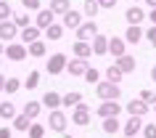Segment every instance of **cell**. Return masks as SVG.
I'll return each instance as SVG.
<instances>
[{
  "instance_id": "cell-1",
  "label": "cell",
  "mask_w": 156,
  "mask_h": 138,
  "mask_svg": "<svg viewBox=\"0 0 156 138\" xmlns=\"http://www.w3.org/2000/svg\"><path fill=\"white\" fill-rule=\"evenodd\" d=\"M95 96L101 101H119L122 98V88L116 85V82H108V80H101L95 85Z\"/></svg>"
},
{
  "instance_id": "cell-2",
  "label": "cell",
  "mask_w": 156,
  "mask_h": 138,
  "mask_svg": "<svg viewBox=\"0 0 156 138\" xmlns=\"http://www.w3.org/2000/svg\"><path fill=\"white\" fill-rule=\"evenodd\" d=\"M69 120H72L77 128H87V125H90V120H93V109L82 101V104H77V106L72 109V117H69Z\"/></svg>"
},
{
  "instance_id": "cell-3",
  "label": "cell",
  "mask_w": 156,
  "mask_h": 138,
  "mask_svg": "<svg viewBox=\"0 0 156 138\" xmlns=\"http://www.w3.org/2000/svg\"><path fill=\"white\" fill-rule=\"evenodd\" d=\"M66 125H69V117L61 109H50V117H48V130L50 133H66Z\"/></svg>"
},
{
  "instance_id": "cell-4",
  "label": "cell",
  "mask_w": 156,
  "mask_h": 138,
  "mask_svg": "<svg viewBox=\"0 0 156 138\" xmlns=\"http://www.w3.org/2000/svg\"><path fill=\"white\" fill-rule=\"evenodd\" d=\"M3 56H8V61H24L27 56H29V50H27V45L24 43H5V50H3Z\"/></svg>"
},
{
  "instance_id": "cell-5",
  "label": "cell",
  "mask_w": 156,
  "mask_h": 138,
  "mask_svg": "<svg viewBox=\"0 0 156 138\" xmlns=\"http://www.w3.org/2000/svg\"><path fill=\"white\" fill-rule=\"evenodd\" d=\"M66 64H69L66 53H50V58H48V64H45V69H48L50 77H56V74L66 72Z\"/></svg>"
},
{
  "instance_id": "cell-6",
  "label": "cell",
  "mask_w": 156,
  "mask_h": 138,
  "mask_svg": "<svg viewBox=\"0 0 156 138\" xmlns=\"http://www.w3.org/2000/svg\"><path fill=\"white\" fill-rule=\"evenodd\" d=\"M74 35H77V40H87L90 43L95 35H98V24H95V19H87V21H82V24L74 29Z\"/></svg>"
},
{
  "instance_id": "cell-7",
  "label": "cell",
  "mask_w": 156,
  "mask_h": 138,
  "mask_svg": "<svg viewBox=\"0 0 156 138\" xmlns=\"http://www.w3.org/2000/svg\"><path fill=\"white\" fill-rule=\"evenodd\" d=\"M124 109H127V114H130V117H146V114L151 112V106H148L140 96H138V98H130V101L124 104Z\"/></svg>"
},
{
  "instance_id": "cell-8",
  "label": "cell",
  "mask_w": 156,
  "mask_h": 138,
  "mask_svg": "<svg viewBox=\"0 0 156 138\" xmlns=\"http://www.w3.org/2000/svg\"><path fill=\"white\" fill-rule=\"evenodd\" d=\"M95 114H98L101 120H103V117H119V114H122V104H119V101H101L98 109H95Z\"/></svg>"
},
{
  "instance_id": "cell-9",
  "label": "cell",
  "mask_w": 156,
  "mask_h": 138,
  "mask_svg": "<svg viewBox=\"0 0 156 138\" xmlns=\"http://www.w3.org/2000/svg\"><path fill=\"white\" fill-rule=\"evenodd\" d=\"M82 16H85L82 11H74V8H69V11L64 13V16H61V24H64V29H72V32H74V29H77V27H80V24L85 21Z\"/></svg>"
},
{
  "instance_id": "cell-10",
  "label": "cell",
  "mask_w": 156,
  "mask_h": 138,
  "mask_svg": "<svg viewBox=\"0 0 156 138\" xmlns=\"http://www.w3.org/2000/svg\"><path fill=\"white\" fill-rule=\"evenodd\" d=\"M16 37H19V27L13 24V19L0 21V40H3V43H13Z\"/></svg>"
},
{
  "instance_id": "cell-11",
  "label": "cell",
  "mask_w": 156,
  "mask_h": 138,
  "mask_svg": "<svg viewBox=\"0 0 156 138\" xmlns=\"http://www.w3.org/2000/svg\"><path fill=\"white\" fill-rule=\"evenodd\" d=\"M143 117H130V120L122 125V133H124V138H132V136H138V133H143Z\"/></svg>"
},
{
  "instance_id": "cell-12",
  "label": "cell",
  "mask_w": 156,
  "mask_h": 138,
  "mask_svg": "<svg viewBox=\"0 0 156 138\" xmlns=\"http://www.w3.org/2000/svg\"><path fill=\"white\" fill-rule=\"evenodd\" d=\"M87 58H77L74 56L72 61H69V64H66V72L72 74V77H85V72H87Z\"/></svg>"
},
{
  "instance_id": "cell-13",
  "label": "cell",
  "mask_w": 156,
  "mask_h": 138,
  "mask_svg": "<svg viewBox=\"0 0 156 138\" xmlns=\"http://www.w3.org/2000/svg\"><path fill=\"white\" fill-rule=\"evenodd\" d=\"M40 35H42L40 27H37V24H29V27H24V29H19V40L24 43V45H29V43L40 40Z\"/></svg>"
},
{
  "instance_id": "cell-14",
  "label": "cell",
  "mask_w": 156,
  "mask_h": 138,
  "mask_svg": "<svg viewBox=\"0 0 156 138\" xmlns=\"http://www.w3.org/2000/svg\"><path fill=\"white\" fill-rule=\"evenodd\" d=\"M90 45H93V56H108V37L106 35H95L90 40Z\"/></svg>"
},
{
  "instance_id": "cell-15",
  "label": "cell",
  "mask_w": 156,
  "mask_h": 138,
  "mask_svg": "<svg viewBox=\"0 0 156 138\" xmlns=\"http://www.w3.org/2000/svg\"><path fill=\"white\" fill-rule=\"evenodd\" d=\"M114 64L122 69L124 74H132L135 69H138V61H135V56H127V53H122V56H116L114 58Z\"/></svg>"
},
{
  "instance_id": "cell-16",
  "label": "cell",
  "mask_w": 156,
  "mask_h": 138,
  "mask_svg": "<svg viewBox=\"0 0 156 138\" xmlns=\"http://www.w3.org/2000/svg\"><path fill=\"white\" fill-rule=\"evenodd\" d=\"M122 53H127V40L124 37H108V56H122Z\"/></svg>"
},
{
  "instance_id": "cell-17",
  "label": "cell",
  "mask_w": 156,
  "mask_h": 138,
  "mask_svg": "<svg viewBox=\"0 0 156 138\" xmlns=\"http://www.w3.org/2000/svg\"><path fill=\"white\" fill-rule=\"evenodd\" d=\"M53 21H56V13H53L50 8H40L37 13H34V24L40 27V29H45V27H50Z\"/></svg>"
},
{
  "instance_id": "cell-18",
  "label": "cell",
  "mask_w": 156,
  "mask_h": 138,
  "mask_svg": "<svg viewBox=\"0 0 156 138\" xmlns=\"http://www.w3.org/2000/svg\"><path fill=\"white\" fill-rule=\"evenodd\" d=\"M124 19H127V24H140V21L146 19V11L135 3V6H130V8L124 11Z\"/></svg>"
},
{
  "instance_id": "cell-19",
  "label": "cell",
  "mask_w": 156,
  "mask_h": 138,
  "mask_svg": "<svg viewBox=\"0 0 156 138\" xmlns=\"http://www.w3.org/2000/svg\"><path fill=\"white\" fill-rule=\"evenodd\" d=\"M42 109H45V106H42V101H37V98H29V101L24 104V109H21V112H24L29 120H37Z\"/></svg>"
},
{
  "instance_id": "cell-20",
  "label": "cell",
  "mask_w": 156,
  "mask_h": 138,
  "mask_svg": "<svg viewBox=\"0 0 156 138\" xmlns=\"http://www.w3.org/2000/svg\"><path fill=\"white\" fill-rule=\"evenodd\" d=\"M101 128H103V133H106V136H116V133L122 130V122H119V117H103Z\"/></svg>"
},
{
  "instance_id": "cell-21",
  "label": "cell",
  "mask_w": 156,
  "mask_h": 138,
  "mask_svg": "<svg viewBox=\"0 0 156 138\" xmlns=\"http://www.w3.org/2000/svg\"><path fill=\"white\" fill-rule=\"evenodd\" d=\"M82 93H80V90H69V93H64V96H61V106H66V109H74V106L77 104H82Z\"/></svg>"
},
{
  "instance_id": "cell-22",
  "label": "cell",
  "mask_w": 156,
  "mask_h": 138,
  "mask_svg": "<svg viewBox=\"0 0 156 138\" xmlns=\"http://www.w3.org/2000/svg\"><path fill=\"white\" fill-rule=\"evenodd\" d=\"M42 106L45 109H61V93H56V90H48V93H42Z\"/></svg>"
},
{
  "instance_id": "cell-23",
  "label": "cell",
  "mask_w": 156,
  "mask_h": 138,
  "mask_svg": "<svg viewBox=\"0 0 156 138\" xmlns=\"http://www.w3.org/2000/svg\"><path fill=\"white\" fill-rule=\"evenodd\" d=\"M72 53L77 58H90L93 56V45L87 40H77V43H74V48H72Z\"/></svg>"
},
{
  "instance_id": "cell-24",
  "label": "cell",
  "mask_w": 156,
  "mask_h": 138,
  "mask_svg": "<svg viewBox=\"0 0 156 138\" xmlns=\"http://www.w3.org/2000/svg\"><path fill=\"white\" fill-rule=\"evenodd\" d=\"M143 29H140V24H127V32H124V40L132 43V45H138L140 40H143Z\"/></svg>"
},
{
  "instance_id": "cell-25",
  "label": "cell",
  "mask_w": 156,
  "mask_h": 138,
  "mask_svg": "<svg viewBox=\"0 0 156 138\" xmlns=\"http://www.w3.org/2000/svg\"><path fill=\"white\" fill-rule=\"evenodd\" d=\"M42 35H45L50 43H58L61 37H64V24H56V21H53L50 27H45V29H42Z\"/></svg>"
},
{
  "instance_id": "cell-26",
  "label": "cell",
  "mask_w": 156,
  "mask_h": 138,
  "mask_svg": "<svg viewBox=\"0 0 156 138\" xmlns=\"http://www.w3.org/2000/svg\"><path fill=\"white\" fill-rule=\"evenodd\" d=\"M27 50H29V56L32 58H42V56H48V45H45V40H34L27 45Z\"/></svg>"
},
{
  "instance_id": "cell-27",
  "label": "cell",
  "mask_w": 156,
  "mask_h": 138,
  "mask_svg": "<svg viewBox=\"0 0 156 138\" xmlns=\"http://www.w3.org/2000/svg\"><path fill=\"white\" fill-rule=\"evenodd\" d=\"M11 122H13V130H19V133H27V130H29V125H32L34 120H29V117L21 112V114H16V117H13Z\"/></svg>"
},
{
  "instance_id": "cell-28",
  "label": "cell",
  "mask_w": 156,
  "mask_h": 138,
  "mask_svg": "<svg viewBox=\"0 0 156 138\" xmlns=\"http://www.w3.org/2000/svg\"><path fill=\"white\" fill-rule=\"evenodd\" d=\"M48 8L53 11L56 16H64L66 11L72 8V3H69V0H50V6H48Z\"/></svg>"
},
{
  "instance_id": "cell-29",
  "label": "cell",
  "mask_w": 156,
  "mask_h": 138,
  "mask_svg": "<svg viewBox=\"0 0 156 138\" xmlns=\"http://www.w3.org/2000/svg\"><path fill=\"white\" fill-rule=\"evenodd\" d=\"M16 106L11 104V101H0V120H13L16 117Z\"/></svg>"
},
{
  "instance_id": "cell-30",
  "label": "cell",
  "mask_w": 156,
  "mask_h": 138,
  "mask_svg": "<svg viewBox=\"0 0 156 138\" xmlns=\"http://www.w3.org/2000/svg\"><path fill=\"white\" fill-rule=\"evenodd\" d=\"M82 13L87 19H95L101 13V6H98V0H85V6H82Z\"/></svg>"
},
{
  "instance_id": "cell-31",
  "label": "cell",
  "mask_w": 156,
  "mask_h": 138,
  "mask_svg": "<svg viewBox=\"0 0 156 138\" xmlns=\"http://www.w3.org/2000/svg\"><path fill=\"white\" fill-rule=\"evenodd\" d=\"M106 80H108V82H116V85H119V82L124 80V72H122V69H119L116 64H111V66L106 69Z\"/></svg>"
},
{
  "instance_id": "cell-32",
  "label": "cell",
  "mask_w": 156,
  "mask_h": 138,
  "mask_svg": "<svg viewBox=\"0 0 156 138\" xmlns=\"http://www.w3.org/2000/svg\"><path fill=\"white\" fill-rule=\"evenodd\" d=\"M27 133H29V138H45V133H48V125H40V122H32Z\"/></svg>"
},
{
  "instance_id": "cell-33",
  "label": "cell",
  "mask_w": 156,
  "mask_h": 138,
  "mask_svg": "<svg viewBox=\"0 0 156 138\" xmlns=\"http://www.w3.org/2000/svg\"><path fill=\"white\" fill-rule=\"evenodd\" d=\"M87 85H98L101 82V72L95 69V66H87V72H85V77H82Z\"/></svg>"
},
{
  "instance_id": "cell-34",
  "label": "cell",
  "mask_w": 156,
  "mask_h": 138,
  "mask_svg": "<svg viewBox=\"0 0 156 138\" xmlns=\"http://www.w3.org/2000/svg\"><path fill=\"white\" fill-rule=\"evenodd\" d=\"M40 80H42V77H40V72L34 69V72H29V74H27V80H24V88H27V90H34L37 85H40Z\"/></svg>"
},
{
  "instance_id": "cell-35",
  "label": "cell",
  "mask_w": 156,
  "mask_h": 138,
  "mask_svg": "<svg viewBox=\"0 0 156 138\" xmlns=\"http://www.w3.org/2000/svg\"><path fill=\"white\" fill-rule=\"evenodd\" d=\"M21 85H24V82L21 80H16V77H5V93H8V96H13V93H19V88H21Z\"/></svg>"
},
{
  "instance_id": "cell-36",
  "label": "cell",
  "mask_w": 156,
  "mask_h": 138,
  "mask_svg": "<svg viewBox=\"0 0 156 138\" xmlns=\"http://www.w3.org/2000/svg\"><path fill=\"white\" fill-rule=\"evenodd\" d=\"M13 24L19 27V29H24V27H29V11H27V13H13Z\"/></svg>"
},
{
  "instance_id": "cell-37",
  "label": "cell",
  "mask_w": 156,
  "mask_h": 138,
  "mask_svg": "<svg viewBox=\"0 0 156 138\" xmlns=\"http://www.w3.org/2000/svg\"><path fill=\"white\" fill-rule=\"evenodd\" d=\"M13 16V8H11L8 0H0V21H5V19Z\"/></svg>"
},
{
  "instance_id": "cell-38",
  "label": "cell",
  "mask_w": 156,
  "mask_h": 138,
  "mask_svg": "<svg viewBox=\"0 0 156 138\" xmlns=\"http://www.w3.org/2000/svg\"><path fill=\"white\" fill-rule=\"evenodd\" d=\"M138 96L143 98V101H146L148 106H154V104H156V93H154V90H148V88H146V90H140Z\"/></svg>"
},
{
  "instance_id": "cell-39",
  "label": "cell",
  "mask_w": 156,
  "mask_h": 138,
  "mask_svg": "<svg viewBox=\"0 0 156 138\" xmlns=\"http://www.w3.org/2000/svg\"><path fill=\"white\" fill-rule=\"evenodd\" d=\"M143 138H156V122H146L143 125Z\"/></svg>"
},
{
  "instance_id": "cell-40",
  "label": "cell",
  "mask_w": 156,
  "mask_h": 138,
  "mask_svg": "<svg viewBox=\"0 0 156 138\" xmlns=\"http://www.w3.org/2000/svg\"><path fill=\"white\" fill-rule=\"evenodd\" d=\"M143 40H148V43H151V45L156 48V24H151V27L146 29V35H143Z\"/></svg>"
},
{
  "instance_id": "cell-41",
  "label": "cell",
  "mask_w": 156,
  "mask_h": 138,
  "mask_svg": "<svg viewBox=\"0 0 156 138\" xmlns=\"http://www.w3.org/2000/svg\"><path fill=\"white\" fill-rule=\"evenodd\" d=\"M21 6L27 11H40V0H21Z\"/></svg>"
},
{
  "instance_id": "cell-42",
  "label": "cell",
  "mask_w": 156,
  "mask_h": 138,
  "mask_svg": "<svg viewBox=\"0 0 156 138\" xmlns=\"http://www.w3.org/2000/svg\"><path fill=\"white\" fill-rule=\"evenodd\" d=\"M98 6H101V11H111L116 6V0H98Z\"/></svg>"
},
{
  "instance_id": "cell-43",
  "label": "cell",
  "mask_w": 156,
  "mask_h": 138,
  "mask_svg": "<svg viewBox=\"0 0 156 138\" xmlns=\"http://www.w3.org/2000/svg\"><path fill=\"white\" fill-rule=\"evenodd\" d=\"M0 138H13V128L3 125V128H0Z\"/></svg>"
},
{
  "instance_id": "cell-44",
  "label": "cell",
  "mask_w": 156,
  "mask_h": 138,
  "mask_svg": "<svg viewBox=\"0 0 156 138\" xmlns=\"http://www.w3.org/2000/svg\"><path fill=\"white\" fill-rule=\"evenodd\" d=\"M146 16H148V21H151V24H156V8H151Z\"/></svg>"
},
{
  "instance_id": "cell-45",
  "label": "cell",
  "mask_w": 156,
  "mask_h": 138,
  "mask_svg": "<svg viewBox=\"0 0 156 138\" xmlns=\"http://www.w3.org/2000/svg\"><path fill=\"white\" fill-rule=\"evenodd\" d=\"M3 88H5V77L0 74V93H3Z\"/></svg>"
},
{
  "instance_id": "cell-46",
  "label": "cell",
  "mask_w": 156,
  "mask_h": 138,
  "mask_svg": "<svg viewBox=\"0 0 156 138\" xmlns=\"http://www.w3.org/2000/svg\"><path fill=\"white\" fill-rule=\"evenodd\" d=\"M146 6L148 8H156V0H146Z\"/></svg>"
},
{
  "instance_id": "cell-47",
  "label": "cell",
  "mask_w": 156,
  "mask_h": 138,
  "mask_svg": "<svg viewBox=\"0 0 156 138\" xmlns=\"http://www.w3.org/2000/svg\"><path fill=\"white\" fill-rule=\"evenodd\" d=\"M3 50H5V43L0 40V56H3Z\"/></svg>"
},
{
  "instance_id": "cell-48",
  "label": "cell",
  "mask_w": 156,
  "mask_h": 138,
  "mask_svg": "<svg viewBox=\"0 0 156 138\" xmlns=\"http://www.w3.org/2000/svg\"><path fill=\"white\" fill-rule=\"evenodd\" d=\"M61 136H64V138H74V136H69V133H61Z\"/></svg>"
},
{
  "instance_id": "cell-49",
  "label": "cell",
  "mask_w": 156,
  "mask_h": 138,
  "mask_svg": "<svg viewBox=\"0 0 156 138\" xmlns=\"http://www.w3.org/2000/svg\"><path fill=\"white\" fill-rule=\"evenodd\" d=\"M151 112H154V114H156V104H154V106H151Z\"/></svg>"
},
{
  "instance_id": "cell-50",
  "label": "cell",
  "mask_w": 156,
  "mask_h": 138,
  "mask_svg": "<svg viewBox=\"0 0 156 138\" xmlns=\"http://www.w3.org/2000/svg\"><path fill=\"white\" fill-rule=\"evenodd\" d=\"M0 66H3V58H0Z\"/></svg>"
},
{
  "instance_id": "cell-51",
  "label": "cell",
  "mask_w": 156,
  "mask_h": 138,
  "mask_svg": "<svg viewBox=\"0 0 156 138\" xmlns=\"http://www.w3.org/2000/svg\"><path fill=\"white\" fill-rule=\"evenodd\" d=\"M135 3H140V0H135Z\"/></svg>"
},
{
  "instance_id": "cell-52",
  "label": "cell",
  "mask_w": 156,
  "mask_h": 138,
  "mask_svg": "<svg viewBox=\"0 0 156 138\" xmlns=\"http://www.w3.org/2000/svg\"><path fill=\"white\" fill-rule=\"evenodd\" d=\"M132 138H138V136H132Z\"/></svg>"
},
{
  "instance_id": "cell-53",
  "label": "cell",
  "mask_w": 156,
  "mask_h": 138,
  "mask_svg": "<svg viewBox=\"0 0 156 138\" xmlns=\"http://www.w3.org/2000/svg\"><path fill=\"white\" fill-rule=\"evenodd\" d=\"M0 101H3V98H0Z\"/></svg>"
}]
</instances>
